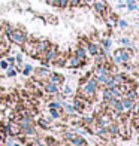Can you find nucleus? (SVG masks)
<instances>
[{"mask_svg":"<svg viewBox=\"0 0 139 146\" xmlns=\"http://www.w3.org/2000/svg\"><path fill=\"white\" fill-rule=\"evenodd\" d=\"M36 40L37 39L35 37H27V40H25L23 43V51H24V54H27L29 57L31 58H37V49H36Z\"/></svg>","mask_w":139,"mask_h":146,"instance_id":"obj_4","label":"nucleus"},{"mask_svg":"<svg viewBox=\"0 0 139 146\" xmlns=\"http://www.w3.org/2000/svg\"><path fill=\"white\" fill-rule=\"evenodd\" d=\"M9 36V39H11V42L14 43V45H17V46H23V43L27 40V31H25L24 29H21V27H17V29H14L11 31V35H8Z\"/></svg>","mask_w":139,"mask_h":146,"instance_id":"obj_3","label":"nucleus"},{"mask_svg":"<svg viewBox=\"0 0 139 146\" xmlns=\"http://www.w3.org/2000/svg\"><path fill=\"white\" fill-rule=\"evenodd\" d=\"M81 6V0H69V6L67 8H79Z\"/></svg>","mask_w":139,"mask_h":146,"instance_id":"obj_36","label":"nucleus"},{"mask_svg":"<svg viewBox=\"0 0 139 146\" xmlns=\"http://www.w3.org/2000/svg\"><path fill=\"white\" fill-rule=\"evenodd\" d=\"M102 46H103L105 51H109V48L112 46V40H111L109 37L108 39H103V40H102Z\"/></svg>","mask_w":139,"mask_h":146,"instance_id":"obj_31","label":"nucleus"},{"mask_svg":"<svg viewBox=\"0 0 139 146\" xmlns=\"http://www.w3.org/2000/svg\"><path fill=\"white\" fill-rule=\"evenodd\" d=\"M69 6V0H60V3H58V8L60 9H66Z\"/></svg>","mask_w":139,"mask_h":146,"instance_id":"obj_40","label":"nucleus"},{"mask_svg":"<svg viewBox=\"0 0 139 146\" xmlns=\"http://www.w3.org/2000/svg\"><path fill=\"white\" fill-rule=\"evenodd\" d=\"M82 142H85V139H84L82 136H75L74 139H70V140L67 142V145H70V146H78V145H81Z\"/></svg>","mask_w":139,"mask_h":146,"instance_id":"obj_22","label":"nucleus"},{"mask_svg":"<svg viewBox=\"0 0 139 146\" xmlns=\"http://www.w3.org/2000/svg\"><path fill=\"white\" fill-rule=\"evenodd\" d=\"M49 45H51V42L45 37H41V39L36 40V49H37V58L39 60L43 58V54L46 52V49L49 48Z\"/></svg>","mask_w":139,"mask_h":146,"instance_id":"obj_6","label":"nucleus"},{"mask_svg":"<svg viewBox=\"0 0 139 146\" xmlns=\"http://www.w3.org/2000/svg\"><path fill=\"white\" fill-rule=\"evenodd\" d=\"M52 146H64V145H63V143H60V142H55V143L52 145Z\"/></svg>","mask_w":139,"mask_h":146,"instance_id":"obj_52","label":"nucleus"},{"mask_svg":"<svg viewBox=\"0 0 139 146\" xmlns=\"http://www.w3.org/2000/svg\"><path fill=\"white\" fill-rule=\"evenodd\" d=\"M49 109V115L52 116V118H60L61 116V113H63V109H52V108H48Z\"/></svg>","mask_w":139,"mask_h":146,"instance_id":"obj_28","label":"nucleus"},{"mask_svg":"<svg viewBox=\"0 0 139 146\" xmlns=\"http://www.w3.org/2000/svg\"><path fill=\"white\" fill-rule=\"evenodd\" d=\"M48 5H51V6H55V8H58V3H60V0H45Z\"/></svg>","mask_w":139,"mask_h":146,"instance_id":"obj_41","label":"nucleus"},{"mask_svg":"<svg viewBox=\"0 0 139 146\" xmlns=\"http://www.w3.org/2000/svg\"><path fill=\"white\" fill-rule=\"evenodd\" d=\"M136 69H138V72H139V63L136 64Z\"/></svg>","mask_w":139,"mask_h":146,"instance_id":"obj_54","label":"nucleus"},{"mask_svg":"<svg viewBox=\"0 0 139 146\" xmlns=\"http://www.w3.org/2000/svg\"><path fill=\"white\" fill-rule=\"evenodd\" d=\"M74 106H75V109H76L78 112H84V110H87V109L90 108V100L78 94V96L74 98Z\"/></svg>","mask_w":139,"mask_h":146,"instance_id":"obj_5","label":"nucleus"},{"mask_svg":"<svg viewBox=\"0 0 139 146\" xmlns=\"http://www.w3.org/2000/svg\"><path fill=\"white\" fill-rule=\"evenodd\" d=\"M93 9L96 11L97 15H103L106 11H109V6H108L106 0H94V3H93Z\"/></svg>","mask_w":139,"mask_h":146,"instance_id":"obj_10","label":"nucleus"},{"mask_svg":"<svg viewBox=\"0 0 139 146\" xmlns=\"http://www.w3.org/2000/svg\"><path fill=\"white\" fill-rule=\"evenodd\" d=\"M124 97H127V98H132V100H138V92H136V90H129V91H126L124 94H123Z\"/></svg>","mask_w":139,"mask_h":146,"instance_id":"obj_26","label":"nucleus"},{"mask_svg":"<svg viewBox=\"0 0 139 146\" xmlns=\"http://www.w3.org/2000/svg\"><path fill=\"white\" fill-rule=\"evenodd\" d=\"M9 66H11V64L6 61V60H0V67H2V69H8Z\"/></svg>","mask_w":139,"mask_h":146,"instance_id":"obj_45","label":"nucleus"},{"mask_svg":"<svg viewBox=\"0 0 139 146\" xmlns=\"http://www.w3.org/2000/svg\"><path fill=\"white\" fill-rule=\"evenodd\" d=\"M102 96H103V100H108V98L114 97V96H112V91H111V90H108V88H103Z\"/></svg>","mask_w":139,"mask_h":146,"instance_id":"obj_34","label":"nucleus"},{"mask_svg":"<svg viewBox=\"0 0 139 146\" xmlns=\"http://www.w3.org/2000/svg\"><path fill=\"white\" fill-rule=\"evenodd\" d=\"M66 58H67V54L66 52H58V55L55 57V60H54V66H60V67H64V63H66Z\"/></svg>","mask_w":139,"mask_h":146,"instance_id":"obj_18","label":"nucleus"},{"mask_svg":"<svg viewBox=\"0 0 139 146\" xmlns=\"http://www.w3.org/2000/svg\"><path fill=\"white\" fill-rule=\"evenodd\" d=\"M94 119H96L94 116H84L82 122H84V124H85V125H87V127H88V125H90V124H91L93 121H94Z\"/></svg>","mask_w":139,"mask_h":146,"instance_id":"obj_38","label":"nucleus"},{"mask_svg":"<svg viewBox=\"0 0 139 146\" xmlns=\"http://www.w3.org/2000/svg\"><path fill=\"white\" fill-rule=\"evenodd\" d=\"M85 63L82 61V60H79L75 54H70L67 55V58H66V63H64V67H69V69H79L81 66H84Z\"/></svg>","mask_w":139,"mask_h":146,"instance_id":"obj_7","label":"nucleus"},{"mask_svg":"<svg viewBox=\"0 0 139 146\" xmlns=\"http://www.w3.org/2000/svg\"><path fill=\"white\" fill-rule=\"evenodd\" d=\"M15 63L23 66V54H17V55H15Z\"/></svg>","mask_w":139,"mask_h":146,"instance_id":"obj_44","label":"nucleus"},{"mask_svg":"<svg viewBox=\"0 0 139 146\" xmlns=\"http://www.w3.org/2000/svg\"><path fill=\"white\" fill-rule=\"evenodd\" d=\"M112 109H114L115 112H118V113H120V115H124V108H123L121 98H120V100H118V102L115 103V106H114V108H112Z\"/></svg>","mask_w":139,"mask_h":146,"instance_id":"obj_29","label":"nucleus"},{"mask_svg":"<svg viewBox=\"0 0 139 146\" xmlns=\"http://www.w3.org/2000/svg\"><path fill=\"white\" fill-rule=\"evenodd\" d=\"M121 103H123V108H124V113H129V112L132 110V108H133L135 104V100H132V98H127V97H121Z\"/></svg>","mask_w":139,"mask_h":146,"instance_id":"obj_17","label":"nucleus"},{"mask_svg":"<svg viewBox=\"0 0 139 146\" xmlns=\"http://www.w3.org/2000/svg\"><path fill=\"white\" fill-rule=\"evenodd\" d=\"M105 49L103 48H100V45H99L97 42H94V40H88L87 42V52L90 55H97V54H100V52H103Z\"/></svg>","mask_w":139,"mask_h":146,"instance_id":"obj_12","label":"nucleus"},{"mask_svg":"<svg viewBox=\"0 0 139 146\" xmlns=\"http://www.w3.org/2000/svg\"><path fill=\"white\" fill-rule=\"evenodd\" d=\"M35 76H36V81H46L48 79V76H49V73H51V70L48 69V67H41V69H36L35 72Z\"/></svg>","mask_w":139,"mask_h":146,"instance_id":"obj_14","label":"nucleus"},{"mask_svg":"<svg viewBox=\"0 0 139 146\" xmlns=\"http://www.w3.org/2000/svg\"><path fill=\"white\" fill-rule=\"evenodd\" d=\"M6 72H8V76L12 78V76L17 75V67H15V66H9V67L6 69Z\"/></svg>","mask_w":139,"mask_h":146,"instance_id":"obj_35","label":"nucleus"},{"mask_svg":"<svg viewBox=\"0 0 139 146\" xmlns=\"http://www.w3.org/2000/svg\"><path fill=\"white\" fill-rule=\"evenodd\" d=\"M120 43L129 46V45H130V39H129V37H121V39H120Z\"/></svg>","mask_w":139,"mask_h":146,"instance_id":"obj_43","label":"nucleus"},{"mask_svg":"<svg viewBox=\"0 0 139 146\" xmlns=\"http://www.w3.org/2000/svg\"><path fill=\"white\" fill-rule=\"evenodd\" d=\"M6 61H8L11 66H14L15 64V57H6Z\"/></svg>","mask_w":139,"mask_h":146,"instance_id":"obj_47","label":"nucleus"},{"mask_svg":"<svg viewBox=\"0 0 139 146\" xmlns=\"http://www.w3.org/2000/svg\"><path fill=\"white\" fill-rule=\"evenodd\" d=\"M111 91H112V96H114V97H117V98H121V97H123V91H121V88H120V85L114 87Z\"/></svg>","mask_w":139,"mask_h":146,"instance_id":"obj_30","label":"nucleus"},{"mask_svg":"<svg viewBox=\"0 0 139 146\" xmlns=\"http://www.w3.org/2000/svg\"><path fill=\"white\" fill-rule=\"evenodd\" d=\"M97 90H99V84H97V81H96V78L91 75L90 78L85 79L84 82H81V87H79V91H78V92H79V96L88 98V100L91 102L93 98H94Z\"/></svg>","mask_w":139,"mask_h":146,"instance_id":"obj_1","label":"nucleus"},{"mask_svg":"<svg viewBox=\"0 0 139 146\" xmlns=\"http://www.w3.org/2000/svg\"><path fill=\"white\" fill-rule=\"evenodd\" d=\"M6 108H8V104H6L5 102L0 103V112H5V109H6Z\"/></svg>","mask_w":139,"mask_h":146,"instance_id":"obj_49","label":"nucleus"},{"mask_svg":"<svg viewBox=\"0 0 139 146\" xmlns=\"http://www.w3.org/2000/svg\"><path fill=\"white\" fill-rule=\"evenodd\" d=\"M46 21H49L51 24H57V18H55V17H51V15H48V17H46Z\"/></svg>","mask_w":139,"mask_h":146,"instance_id":"obj_46","label":"nucleus"},{"mask_svg":"<svg viewBox=\"0 0 139 146\" xmlns=\"http://www.w3.org/2000/svg\"><path fill=\"white\" fill-rule=\"evenodd\" d=\"M64 94H72V88L69 87V85H66V87H64Z\"/></svg>","mask_w":139,"mask_h":146,"instance_id":"obj_48","label":"nucleus"},{"mask_svg":"<svg viewBox=\"0 0 139 146\" xmlns=\"http://www.w3.org/2000/svg\"><path fill=\"white\" fill-rule=\"evenodd\" d=\"M94 0H81V6H93Z\"/></svg>","mask_w":139,"mask_h":146,"instance_id":"obj_42","label":"nucleus"},{"mask_svg":"<svg viewBox=\"0 0 139 146\" xmlns=\"http://www.w3.org/2000/svg\"><path fill=\"white\" fill-rule=\"evenodd\" d=\"M46 81H49V82L55 84V85H61V84L64 82V76H63V75H60V73L51 72V73H49V76H48V79H46Z\"/></svg>","mask_w":139,"mask_h":146,"instance_id":"obj_16","label":"nucleus"},{"mask_svg":"<svg viewBox=\"0 0 139 146\" xmlns=\"http://www.w3.org/2000/svg\"><path fill=\"white\" fill-rule=\"evenodd\" d=\"M117 25H118V27H120V29H127V21H124V19H118V21H117Z\"/></svg>","mask_w":139,"mask_h":146,"instance_id":"obj_39","label":"nucleus"},{"mask_svg":"<svg viewBox=\"0 0 139 146\" xmlns=\"http://www.w3.org/2000/svg\"><path fill=\"white\" fill-rule=\"evenodd\" d=\"M138 115H139V112H138Z\"/></svg>","mask_w":139,"mask_h":146,"instance_id":"obj_56","label":"nucleus"},{"mask_svg":"<svg viewBox=\"0 0 139 146\" xmlns=\"http://www.w3.org/2000/svg\"><path fill=\"white\" fill-rule=\"evenodd\" d=\"M6 145V142H5V137L3 139H0V146H5Z\"/></svg>","mask_w":139,"mask_h":146,"instance_id":"obj_50","label":"nucleus"},{"mask_svg":"<svg viewBox=\"0 0 139 146\" xmlns=\"http://www.w3.org/2000/svg\"><path fill=\"white\" fill-rule=\"evenodd\" d=\"M43 92L48 96H57L60 92V88H58V85L52 84L49 81H43Z\"/></svg>","mask_w":139,"mask_h":146,"instance_id":"obj_11","label":"nucleus"},{"mask_svg":"<svg viewBox=\"0 0 139 146\" xmlns=\"http://www.w3.org/2000/svg\"><path fill=\"white\" fill-rule=\"evenodd\" d=\"M5 131L11 136H19L23 133V128H21V125H19L18 121L12 119V121H9V124H8V127L5 128Z\"/></svg>","mask_w":139,"mask_h":146,"instance_id":"obj_8","label":"nucleus"},{"mask_svg":"<svg viewBox=\"0 0 139 146\" xmlns=\"http://www.w3.org/2000/svg\"><path fill=\"white\" fill-rule=\"evenodd\" d=\"M21 134H24L27 139H35L36 136H37V127L35 124L33 125H29V127H25V128H23V133Z\"/></svg>","mask_w":139,"mask_h":146,"instance_id":"obj_15","label":"nucleus"},{"mask_svg":"<svg viewBox=\"0 0 139 146\" xmlns=\"http://www.w3.org/2000/svg\"><path fill=\"white\" fill-rule=\"evenodd\" d=\"M66 146H70V145H66Z\"/></svg>","mask_w":139,"mask_h":146,"instance_id":"obj_55","label":"nucleus"},{"mask_svg":"<svg viewBox=\"0 0 139 146\" xmlns=\"http://www.w3.org/2000/svg\"><path fill=\"white\" fill-rule=\"evenodd\" d=\"M58 52H60L58 46L54 45V43H51V45H49V48L46 49V52L43 54V58H45V60H48V63H49V64H52V63H54V60H55V57L58 55Z\"/></svg>","mask_w":139,"mask_h":146,"instance_id":"obj_9","label":"nucleus"},{"mask_svg":"<svg viewBox=\"0 0 139 146\" xmlns=\"http://www.w3.org/2000/svg\"><path fill=\"white\" fill-rule=\"evenodd\" d=\"M78 146H88V145H87V142H82L81 145H78Z\"/></svg>","mask_w":139,"mask_h":146,"instance_id":"obj_53","label":"nucleus"},{"mask_svg":"<svg viewBox=\"0 0 139 146\" xmlns=\"http://www.w3.org/2000/svg\"><path fill=\"white\" fill-rule=\"evenodd\" d=\"M112 78H114V82L117 85H121L124 81H127V76L123 75V73H112Z\"/></svg>","mask_w":139,"mask_h":146,"instance_id":"obj_20","label":"nucleus"},{"mask_svg":"<svg viewBox=\"0 0 139 146\" xmlns=\"http://www.w3.org/2000/svg\"><path fill=\"white\" fill-rule=\"evenodd\" d=\"M33 72H35V69H33V66H31V64H24V63H23V69H21V73H23L24 76H30Z\"/></svg>","mask_w":139,"mask_h":146,"instance_id":"obj_21","label":"nucleus"},{"mask_svg":"<svg viewBox=\"0 0 139 146\" xmlns=\"http://www.w3.org/2000/svg\"><path fill=\"white\" fill-rule=\"evenodd\" d=\"M48 108H52V109H63V102H51V103H48Z\"/></svg>","mask_w":139,"mask_h":146,"instance_id":"obj_33","label":"nucleus"},{"mask_svg":"<svg viewBox=\"0 0 139 146\" xmlns=\"http://www.w3.org/2000/svg\"><path fill=\"white\" fill-rule=\"evenodd\" d=\"M126 6H127V9H129V11H136V9H138V5H136L135 0H127Z\"/></svg>","mask_w":139,"mask_h":146,"instance_id":"obj_32","label":"nucleus"},{"mask_svg":"<svg viewBox=\"0 0 139 146\" xmlns=\"http://www.w3.org/2000/svg\"><path fill=\"white\" fill-rule=\"evenodd\" d=\"M63 109H66V112H67L69 115H75V113H78V110L75 109V106H74V104L63 103Z\"/></svg>","mask_w":139,"mask_h":146,"instance_id":"obj_24","label":"nucleus"},{"mask_svg":"<svg viewBox=\"0 0 139 146\" xmlns=\"http://www.w3.org/2000/svg\"><path fill=\"white\" fill-rule=\"evenodd\" d=\"M74 54H75V55H76L79 60H82L84 63L87 61V55H88V52H87V49H85V48H82L81 45H79L78 48L75 49V52H74Z\"/></svg>","mask_w":139,"mask_h":146,"instance_id":"obj_19","label":"nucleus"},{"mask_svg":"<svg viewBox=\"0 0 139 146\" xmlns=\"http://www.w3.org/2000/svg\"><path fill=\"white\" fill-rule=\"evenodd\" d=\"M75 136H78V133L74 131V130H67V131H64V133H63V137H64V140H66V142H69L70 139H74Z\"/></svg>","mask_w":139,"mask_h":146,"instance_id":"obj_25","label":"nucleus"},{"mask_svg":"<svg viewBox=\"0 0 139 146\" xmlns=\"http://www.w3.org/2000/svg\"><path fill=\"white\" fill-rule=\"evenodd\" d=\"M3 119H5V115H3V112H0V122H2Z\"/></svg>","mask_w":139,"mask_h":146,"instance_id":"obj_51","label":"nucleus"},{"mask_svg":"<svg viewBox=\"0 0 139 146\" xmlns=\"http://www.w3.org/2000/svg\"><path fill=\"white\" fill-rule=\"evenodd\" d=\"M0 27H2V30H3V33L5 35H11V31L14 30V27H12V24L11 23H0Z\"/></svg>","mask_w":139,"mask_h":146,"instance_id":"obj_23","label":"nucleus"},{"mask_svg":"<svg viewBox=\"0 0 139 146\" xmlns=\"http://www.w3.org/2000/svg\"><path fill=\"white\" fill-rule=\"evenodd\" d=\"M3 115H5V118H8V119H15V116H17V112L15 110H11V109H8L6 108L5 109V112H3Z\"/></svg>","mask_w":139,"mask_h":146,"instance_id":"obj_27","label":"nucleus"},{"mask_svg":"<svg viewBox=\"0 0 139 146\" xmlns=\"http://www.w3.org/2000/svg\"><path fill=\"white\" fill-rule=\"evenodd\" d=\"M97 121H99V124H100L102 127H105V128H108L109 125H111L112 122H114V121H112V118L109 116V113H108L106 110L97 115Z\"/></svg>","mask_w":139,"mask_h":146,"instance_id":"obj_13","label":"nucleus"},{"mask_svg":"<svg viewBox=\"0 0 139 146\" xmlns=\"http://www.w3.org/2000/svg\"><path fill=\"white\" fill-rule=\"evenodd\" d=\"M132 57H133V51H132L129 46H126V48L115 49L114 55H112V60H114L115 64H126L132 60Z\"/></svg>","mask_w":139,"mask_h":146,"instance_id":"obj_2","label":"nucleus"},{"mask_svg":"<svg viewBox=\"0 0 139 146\" xmlns=\"http://www.w3.org/2000/svg\"><path fill=\"white\" fill-rule=\"evenodd\" d=\"M37 125H39V127H41V128H48L49 127V122L48 121H45V119H39V121H37Z\"/></svg>","mask_w":139,"mask_h":146,"instance_id":"obj_37","label":"nucleus"}]
</instances>
